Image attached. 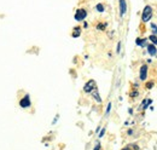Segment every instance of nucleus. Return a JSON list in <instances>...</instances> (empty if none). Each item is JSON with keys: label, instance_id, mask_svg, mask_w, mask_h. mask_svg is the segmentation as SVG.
Wrapping results in <instances>:
<instances>
[{"label": "nucleus", "instance_id": "nucleus-1", "mask_svg": "<svg viewBox=\"0 0 157 150\" xmlns=\"http://www.w3.org/2000/svg\"><path fill=\"white\" fill-rule=\"evenodd\" d=\"M152 15H154V11H152V7L150 5H146L143 10V14H141V21L144 23H147L150 19L152 18Z\"/></svg>", "mask_w": 157, "mask_h": 150}, {"label": "nucleus", "instance_id": "nucleus-2", "mask_svg": "<svg viewBox=\"0 0 157 150\" xmlns=\"http://www.w3.org/2000/svg\"><path fill=\"white\" fill-rule=\"evenodd\" d=\"M96 87H97L96 81H94V80H90V81H87V82L85 84V86H83V91H85L86 93H91Z\"/></svg>", "mask_w": 157, "mask_h": 150}, {"label": "nucleus", "instance_id": "nucleus-3", "mask_svg": "<svg viewBox=\"0 0 157 150\" xmlns=\"http://www.w3.org/2000/svg\"><path fill=\"white\" fill-rule=\"evenodd\" d=\"M147 70H149V68H147V65H141L140 67V70H139V79L141 80V81H145L146 79H147Z\"/></svg>", "mask_w": 157, "mask_h": 150}, {"label": "nucleus", "instance_id": "nucleus-4", "mask_svg": "<svg viewBox=\"0 0 157 150\" xmlns=\"http://www.w3.org/2000/svg\"><path fill=\"white\" fill-rule=\"evenodd\" d=\"M87 17V11L83 10V9H78L75 12V19L76 21H83V19Z\"/></svg>", "mask_w": 157, "mask_h": 150}, {"label": "nucleus", "instance_id": "nucleus-5", "mask_svg": "<svg viewBox=\"0 0 157 150\" xmlns=\"http://www.w3.org/2000/svg\"><path fill=\"white\" fill-rule=\"evenodd\" d=\"M20 105L22 107V108H29V107H30V98H29L28 94H25V96L21 99Z\"/></svg>", "mask_w": 157, "mask_h": 150}, {"label": "nucleus", "instance_id": "nucleus-6", "mask_svg": "<svg viewBox=\"0 0 157 150\" xmlns=\"http://www.w3.org/2000/svg\"><path fill=\"white\" fill-rule=\"evenodd\" d=\"M127 11V4H126V0H120V16L123 17L124 14Z\"/></svg>", "mask_w": 157, "mask_h": 150}, {"label": "nucleus", "instance_id": "nucleus-7", "mask_svg": "<svg viewBox=\"0 0 157 150\" xmlns=\"http://www.w3.org/2000/svg\"><path fill=\"white\" fill-rule=\"evenodd\" d=\"M146 49H147V52H149V55H150V56H156L157 55L156 45H154V44L147 45V46H146Z\"/></svg>", "mask_w": 157, "mask_h": 150}, {"label": "nucleus", "instance_id": "nucleus-8", "mask_svg": "<svg viewBox=\"0 0 157 150\" xmlns=\"http://www.w3.org/2000/svg\"><path fill=\"white\" fill-rule=\"evenodd\" d=\"M152 104V99L151 98H145L143 102H141V104H140V109H146L147 107H150Z\"/></svg>", "mask_w": 157, "mask_h": 150}, {"label": "nucleus", "instance_id": "nucleus-9", "mask_svg": "<svg viewBox=\"0 0 157 150\" xmlns=\"http://www.w3.org/2000/svg\"><path fill=\"white\" fill-rule=\"evenodd\" d=\"M91 93H92V96H93V98H94V99H96V101H97L98 103H100V102H101V98H100V96H99V93H98V89H97V87H96V89H94V90H93V91H92Z\"/></svg>", "mask_w": 157, "mask_h": 150}, {"label": "nucleus", "instance_id": "nucleus-10", "mask_svg": "<svg viewBox=\"0 0 157 150\" xmlns=\"http://www.w3.org/2000/svg\"><path fill=\"white\" fill-rule=\"evenodd\" d=\"M136 44H137L138 46H140V47H143V46H146V39H141V38H138L137 40H136Z\"/></svg>", "mask_w": 157, "mask_h": 150}, {"label": "nucleus", "instance_id": "nucleus-11", "mask_svg": "<svg viewBox=\"0 0 157 150\" xmlns=\"http://www.w3.org/2000/svg\"><path fill=\"white\" fill-rule=\"evenodd\" d=\"M81 35V28L80 27H76L75 30L73 32V38H78Z\"/></svg>", "mask_w": 157, "mask_h": 150}, {"label": "nucleus", "instance_id": "nucleus-12", "mask_svg": "<svg viewBox=\"0 0 157 150\" xmlns=\"http://www.w3.org/2000/svg\"><path fill=\"white\" fill-rule=\"evenodd\" d=\"M149 40L154 44V45H157V35H155V34H152V35H150L149 37Z\"/></svg>", "mask_w": 157, "mask_h": 150}, {"label": "nucleus", "instance_id": "nucleus-13", "mask_svg": "<svg viewBox=\"0 0 157 150\" xmlns=\"http://www.w3.org/2000/svg\"><path fill=\"white\" fill-rule=\"evenodd\" d=\"M96 9H97L98 12H104V5H103V4H98V5L96 6Z\"/></svg>", "mask_w": 157, "mask_h": 150}, {"label": "nucleus", "instance_id": "nucleus-14", "mask_svg": "<svg viewBox=\"0 0 157 150\" xmlns=\"http://www.w3.org/2000/svg\"><path fill=\"white\" fill-rule=\"evenodd\" d=\"M151 30H152V34L157 35V26L155 23H151Z\"/></svg>", "mask_w": 157, "mask_h": 150}, {"label": "nucleus", "instance_id": "nucleus-15", "mask_svg": "<svg viewBox=\"0 0 157 150\" xmlns=\"http://www.w3.org/2000/svg\"><path fill=\"white\" fill-rule=\"evenodd\" d=\"M106 27V24L105 23H99L98 26H97V29H99V30H104V28Z\"/></svg>", "mask_w": 157, "mask_h": 150}, {"label": "nucleus", "instance_id": "nucleus-16", "mask_svg": "<svg viewBox=\"0 0 157 150\" xmlns=\"http://www.w3.org/2000/svg\"><path fill=\"white\" fill-rule=\"evenodd\" d=\"M145 87H146V89H149V90H150V89H152V87H154V82H152V81H149V82H146Z\"/></svg>", "mask_w": 157, "mask_h": 150}, {"label": "nucleus", "instance_id": "nucleus-17", "mask_svg": "<svg viewBox=\"0 0 157 150\" xmlns=\"http://www.w3.org/2000/svg\"><path fill=\"white\" fill-rule=\"evenodd\" d=\"M104 134H105V127L104 128H101V131H100V133H99V138H101V137H104Z\"/></svg>", "mask_w": 157, "mask_h": 150}, {"label": "nucleus", "instance_id": "nucleus-18", "mask_svg": "<svg viewBox=\"0 0 157 150\" xmlns=\"http://www.w3.org/2000/svg\"><path fill=\"white\" fill-rule=\"evenodd\" d=\"M131 96H132V97H133V98H136V97H137V96H139V92H138L137 90H136V91H133V92H132V93H131Z\"/></svg>", "mask_w": 157, "mask_h": 150}, {"label": "nucleus", "instance_id": "nucleus-19", "mask_svg": "<svg viewBox=\"0 0 157 150\" xmlns=\"http://www.w3.org/2000/svg\"><path fill=\"white\" fill-rule=\"evenodd\" d=\"M110 110H111V103H109V104H108V107H106V115L110 112Z\"/></svg>", "mask_w": 157, "mask_h": 150}, {"label": "nucleus", "instance_id": "nucleus-20", "mask_svg": "<svg viewBox=\"0 0 157 150\" xmlns=\"http://www.w3.org/2000/svg\"><path fill=\"white\" fill-rule=\"evenodd\" d=\"M120 51H121V42H118L117 49H116V52H117V53H120Z\"/></svg>", "mask_w": 157, "mask_h": 150}, {"label": "nucleus", "instance_id": "nucleus-21", "mask_svg": "<svg viewBox=\"0 0 157 150\" xmlns=\"http://www.w3.org/2000/svg\"><path fill=\"white\" fill-rule=\"evenodd\" d=\"M93 150H100V144H99V143H98V144L96 145V148H94V149H93Z\"/></svg>", "mask_w": 157, "mask_h": 150}, {"label": "nucleus", "instance_id": "nucleus-22", "mask_svg": "<svg viewBox=\"0 0 157 150\" xmlns=\"http://www.w3.org/2000/svg\"><path fill=\"white\" fill-rule=\"evenodd\" d=\"M122 150H131L129 148H124V149H122Z\"/></svg>", "mask_w": 157, "mask_h": 150}]
</instances>
